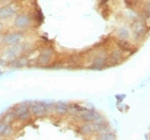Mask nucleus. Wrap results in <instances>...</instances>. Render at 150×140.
<instances>
[{
  "mask_svg": "<svg viewBox=\"0 0 150 140\" xmlns=\"http://www.w3.org/2000/svg\"><path fill=\"white\" fill-rule=\"evenodd\" d=\"M79 118L84 122H97L104 121L102 115H99L94 109H86L84 111L79 112Z\"/></svg>",
  "mask_w": 150,
  "mask_h": 140,
  "instance_id": "obj_3",
  "label": "nucleus"
},
{
  "mask_svg": "<svg viewBox=\"0 0 150 140\" xmlns=\"http://www.w3.org/2000/svg\"><path fill=\"white\" fill-rule=\"evenodd\" d=\"M116 97H117V98H118V101H119V102H121V101H122V98H125V94H123V95H117V96H116Z\"/></svg>",
  "mask_w": 150,
  "mask_h": 140,
  "instance_id": "obj_26",
  "label": "nucleus"
},
{
  "mask_svg": "<svg viewBox=\"0 0 150 140\" xmlns=\"http://www.w3.org/2000/svg\"><path fill=\"white\" fill-rule=\"evenodd\" d=\"M122 57H123V55H122L121 51H119V50H115V51H112V53H110V60L112 64H117V63L122 59Z\"/></svg>",
  "mask_w": 150,
  "mask_h": 140,
  "instance_id": "obj_15",
  "label": "nucleus"
},
{
  "mask_svg": "<svg viewBox=\"0 0 150 140\" xmlns=\"http://www.w3.org/2000/svg\"><path fill=\"white\" fill-rule=\"evenodd\" d=\"M8 126H9V124L8 123H6V122H3L0 120V135H2L4 134V132H6V129L8 128Z\"/></svg>",
  "mask_w": 150,
  "mask_h": 140,
  "instance_id": "obj_21",
  "label": "nucleus"
},
{
  "mask_svg": "<svg viewBox=\"0 0 150 140\" xmlns=\"http://www.w3.org/2000/svg\"><path fill=\"white\" fill-rule=\"evenodd\" d=\"M13 133H14V127L12 126V124H9L8 128H6L4 134H3V137H10V136L13 135Z\"/></svg>",
  "mask_w": 150,
  "mask_h": 140,
  "instance_id": "obj_19",
  "label": "nucleus"
},
{
  "mask_svg": "<svg viewBox=\"0 0 150 140\" xmlns=\"http://www.w3.org/2000/svg\"><path fill=\"white\" fill-rule=\"evenodd\" d=\"M62 66H63V63L58 62V63H55V64H53V65H50V68H52V69H60V68H62Z\"/></svg>",
  "mask_w": 150,
  "mask_h": 140,
  "instance_id": "obj_23",
  "label": "nucleus"
},
{
  "mask_svg": "<svg viewBox=\"0 0 150 140\" xmlns=\"http://www.w3.org/2000/svg\"><path fill=\"white\" fill-rule=\"evenodd\" d=\"M2 138H4V137H3L2 135H0V139H2Z\"/></svg>",
  "mask_w": 150,
  "mask_h": 140,
  "instance_id": "obj_29",
  "label": "nucleus"
},
{
  "mask_svg": "<svg viewBox=\"0 0 150 140\" xmlns=\"http://www.w3.org/2000/svg\"><path fill=\"white\" fill-rule=\"evenodd\" d=\"M37 20L39 24H42V23L44 22V15L41 9L38 10V12H37Z\"/></svg>",
  "mask_w": 150,
  "mask_h": 140,
  "instance_id": "obj_20",
  "label": "nucleus"
},
{
  "mask_svg": "<svg viewBox=\"0 0 150 140\" xmlns=\"http://www.w3.org/2000/svg\"><path fill=\"white\" fill-rule=\"evenodd\" d=\"M144 12H145V14H146V16H150V1H149V2L146 3Z\"/></svg>",
  "mask_w": 150,
  "mask_h": 140,
  "instance_id": "obj_22",
  "label": "nucleus"
},
{
  "mask_svg": "<svg viewBox=\"0 0 150 140\" xmlns=\"http://www.w3.org/2000/svg\"><path fill=\"white\" fill-rule=\"evenodd\" d=\"M0 28H1V19H0Z\"/></svg>",
  "mask_w": 150,
  "mask_h": 140,
  "instance_id": "obj_30",
  "label": "nucleus"
},
{
  "mask_svg": "<svg viewBox=\"0 0 150 140\" xmlns=\"http://www.w3.org/2000/svg\"><path fill=\"white\" fill-rule=\"evenodd\" d=\"M3 76H4V75H3V72L0 70V79H1V78H3Z\"/></svg>",
  "mask_w": 150,
  "mask_h": 140,
  "instance_id": "obj_28",
  "label": "nucleus"
},
{
  "mask_svg": "<svg viewBox=\"0 0 150 140\" xmlns=\"http://www.w3.org/2000/svg\"><path fill=\"white\" fill-rule=\"evenodd\" d=\"M107 64V59L105 57H97L96 59L93 60V63H92V66H90L91 70H102L104 69Z\"/></svg>",
  "mask_w": 150,
  "mask_h": 140,
  "instance_id": "obj_9",
  "label": "nucleus"
},
{
  "mask_svg": "<svg viewBox=\"0 0 150 140\" xmlns=\"http://www.w3.org/2000/svg\"><path fill=\"white\" fill-rule=\"evenodd\" d=\"M97 139H101V140H112V139H116V135L114 133H110V132H101L97 135Z\"/></svg>",
  "mask_w": 150,
  "mask_h": 140,
  "instance_id": "obj_14",
  "label": "nucleus"
},
{
  "mask_svg": "<svg viewBox=\"0 0 150 140\" xmlns=\"http://www.w3.org/2000/svg\"><path fill=\"white\" fill-rule=\"evenodd\" d=\"M31 111L30 110H28V111H26V112H24V113H22L21 115H18L17 117V120L18 121H21V122H27V121H29L30 120V118H31Z\"/></svg>",
  "mask_w": 150,
  "mask_h": 140,
  "instance_id": "obj_17",
  "label": "nucleus"
},
{
  "mask_svg": "<svg viewBox=\"0 0 150 140\" xmlns=\"http://www.w3.org/2000/svg\"><path fill=\"white\" fill-rule=\"evenodd\" d=\"M108 0H100V4H105Z\"/></svg>",
  "mask_w": 150,
  "mask_h": 140,
  "instance_id": "obj_27",
  "label": "nucleus"
},
{
  "mask_svg": "<svg viewBox=\"0 0 150 140\" xmlns=\"http://www.w3.org/2000/svg\"><path fill=\"white\" fill-rule=\"evenodd\" d=\"M146 33V25L143 20H135L133 24V34L136 39H139Z\"/></svg>",
  "mask_w": 150,
  "mask_h": 140,
  "instance_id": "obj_8",
  "label": "nucleus"
},
{
  "mask_svg": "<svg viewBox=\"0 0 150 140\" xmlns=\"http://www.w3.org/2000/svg\"><path fill=\"white\" fill-rule=\"evenodd\" d=\"M55 110H56L57 113L63 115V113H66L69 110V105L66 102H57L55 104Z\"/></svg>",
  "mask_w": 150,
  "mask_h": 140,
  "instance_id": "obj_13",
  "label": "nucleus"
},
{
  "mask_svg": "<svg viewBox=\"0 0 150 140\" xmlns=\"http://www.w3.org/2000/svg\"><path fill=\"white\" fill-rule=\"evenodd\" d=\"M118 35H119V37H120L121 40H127V39H128V37H130V33H129L128 29L121 28L118 31Z\"/></svg>",
  "mask_w": 150,
  "mask_h": 140,
  "instance_id": "obj_18",
  "label": "nucleus"
},
{
  "mask_svg": "<svg viewBox=\"0 0 150 140\" xmlns=\"http://www.w3.org/2000/svg\"><path fill=\"white\" fill-rule=\"evenodd\" d=\"M24 40V33L21 31L12 32V33H6V35H3L1 37V42L2 44L10 46V45H16L19 44Z\"/></svg>",
  "mask_w": 150,
  "mask_h": 140,
  "instance_id": "obj_2",
  "label": "nucleus"
},
{
  "mask_svg": "<svg viewBox=\"0 0 150 140\" xmlns=\"http://www.w3.org/2000/svg\"><path fill=\"white\" fill-rule=\"evenodd\" d=\"M53 57H54L53 50L50 49V48H45V49H43L41 51V53L39 55V57H38L37 64L41 66L46 65V64H48V63L52 61Z\"/></svg>",
  "mask_w": 150,
  "mask_h": 140,
  "instance_id": "obj_6",
  "label": "nucleus"
},
{
  "mask_svg": "<svg viewBox=\"0 0 150 140\" xmlns=\"http://www.w3.org/2000/svg\"><path fill=\"white\" fill-rule=\"evenodd\" d=\"M118 47L120 48L121 50H123V51H131L132 50V46L131 44L129 43L127 40H120L118 41Z\"/></svg>",
  "mask_w": 150,
  "mask_h": 140,
  "instance_id": "obj_16",
  "label": "nucleus"
},
{
  "mask_svg": "<svg viewBox=\"0 0 150 140\" xmlns=\"http://www.w3.org/2000/svg\"><path fill=\"white\" fill-rule=\"evenodd\" d=\"M31 25V17L26 14V13H22V14H17L14 18V26L18 29H26L28 28L29 26Z\"/></svg>",
  "mask_w": 150,
  "mask_h": 140,
  "instance_id": "obj_5",
  "label": "nucleus"
},
{
  "mask_svg": "<svg viewBox=\"0 0 150 140\" xmlns=\"http://www.w3.org/2000/svg\"><path fill=\"white\" fill-rule=\"evenodd\" d=\"M30 111L35 117L42 118L47 115L48 109L44 102H32L31 106H30Z\"/></svg>",
  "mask_w": 150,
  "mask_h": 140,
  "instance_id": "obj_4",
  "label": "nucleus"
},
{
  "mask_svg": "<svg viewBox=\"0 0 150 140\" xmlns=\"http://www.w3.org/2000/svg\"><path fill=\"white\" fill-rule=\"evenodd\" d=\"M25 45L24 44H16V45H10L8 46L6 48L2 50V53H1V58L4 59L6 62H9V61H12V60L16 59L17 57H19L24 53V50H25Z\"/></svg>",
  "mask_w": 150,
  "mask_h": 140,
  "instance_id": "obj_1",
  "label": "nucleus"
},
{
  "mask_svg": "<svg viewBox=\"0 0 150 140\" xmlns=\"http://www.w3.org/2000/svg\"><path fill=\"white\" fill-rule=\"evenodd\" d=\"M16 119H17V117H16V115L12 110V111H6V113L2 115L1 121L6 122V123H8V124H13V123L16 121Z\"/></svg>",
  "mask_w": 150,
  "mask_h": 140,
  "instance_id": "obj_12",
  "label": "nucleus"
},
{
  "mask_svg": "<svg viewBox=\"0 0 150 140\" xmlns=\"http://www.w3.org/2000/svg\"><path fill=\"white\" fill-rule=\"evenodd\" d=\"M6 61L2 58H0V66H6Z\"/></svg>",
  "mask_w": 150,
  "mask_h": 140,
  "instance_id": "obj_24",
  "label": "nucleus"
},
{
  "mask_svg": "<svg viewBox=\"0 0 150 140\" xmlns=\"http://www.w3.org/2000/svg\"><path fill=\"white\" fill-rule=\"evenodd\" d=\"M12 0H0V3H2V4H9Z\"/></svg>",
  "mask_w": 150,
  "mask_h": 140,
  "instance_id": "obj_25",
  "label": "nucleus"
},
{
  "mask_svg": "<svg viewBox=\"0 0 150 140\" xmlns=\"http://www.w3.org/2000/svg\"><path fill=\"white\" fill-rule=\"evenodd\" d=\"M79 133L84 136H88V135H91L94 133V128L92 122H85L84 124L81 125L79 127Z\"/></svg>",
  "mask_w": 150,
  "mask_h": 140,
  "instance_id": "obj_10",
  "label": "nucleus"
},
{
  "mask_svg": "<svg viewBox=\"0 0 150 140\" xmlns=\"http://www.w3.org/2000/svg\"><path fill=\"white\" fill-rule=\"evenodd\" d=\"M16 14V9L15 6H13L12 3L9 4H4L3 6H0V19L1 20H6Z\"/></svg>",
  "mask_w": 150,
  "mask_h": 140,
  "instance_id": "obj_7",
  "label": "nucleus"
},
{
  "mask_svg": "<svg viewBox=\"0 0 150 140\" xmlns=\"http://www.w3.org/2000/svg\"><path fill=\"white\" fill-rule=\"evenodd\" d=\"M27 64H28V61L25 58H16V59L8 62V65L11 66V68H15V69H21V68L27 65Z\"/></svg>",
  "mask_w": 150,
  "mask_h": 140,
  "instance_id": "obj_11",
  "label": "nucleus"
}]
</instances>
